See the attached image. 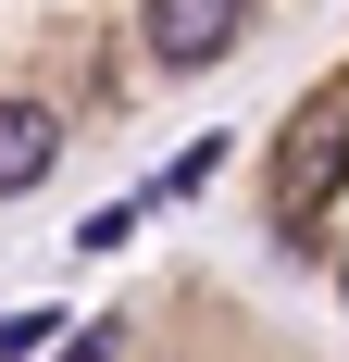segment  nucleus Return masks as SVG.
I'll return each instance as SVG.
<instances>
[{"label": "nucleus", "mask_w": 349, "mask_h": 362, "mask_svg": "<svg viewBox=\"0 0 349 362\" xmlns=\"http://www.w3.org/2000/svg\"><path fill=\"white\" fill-rule=\"evenodd\" d=\"M249 37V0H150V50H162L174 75H200V63H225Z\"/></svg>", "instance_id": "f03ea898"}, {"label": "nucleus", "mask_w": 349, "mask_h": 362, "mask_svg": "<svg viewBox=\"0 0 349 362\" xmlns=\"http://www.w3.org/2000/svg\"><path fill=\"white\" fill-rule=\"evenodd\" d=\"M50 163H63V112H50V100H0V200L37 187Z\"/></svg>", "instance_id": "7ed1b4c3"}, {"label": "nucleus", "mask_w": 349, "mask_h": 362, "mask_svg": "<svg viewBox=\"0 0 349 362\" xmlns=\"http://www.w3.org/2000/svg\"><path fill=\"white\" fill-rule=\"evenodd\" d=\"M337 288H349V262H337Z\"/></svg>", "instance_id": "39448f33"}, {"label": "nucleus", "mask_w": 349, "mask_h": 362, "mask_svg": "<svg viewBox=\"0 0 349 362\" xmlns=\"http://www.w3.org/2000/svg\"><path fill=\"white\" fill-rule=\"evenodd\" d=\"M112 350H125V337H112V325H88V337H63L50 362H112Z\"/></svg>", "instance_id": "20e7f679"}, {"label": "nucleus", "mask_w": 349, "mask_h": 362, "mask_svg": "<svg viewBox=\"0 0 349 362\" xmlns=\"http://www.w3.org/2000/svg\"><path fill=\"white\" fill-rule=\"evenodd\" d=\"M262 175H275V225L300 238V225L349 187V88H324V100L287 112V138H275V163H262Z\"/></svg>", "instance_id": "f257e3e1"}]
</instances>
